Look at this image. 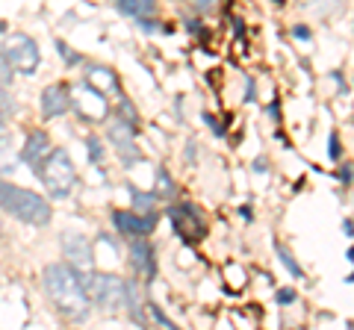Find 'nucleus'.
<instances>
[{
    "mask_svg": "<svg viewBox=\"0 0 354 330\" xmlns=\"http://www.w3.org/2000/svg\"><path fill=\"white\" fill-rule=\"evenodd\" d=\"M42 289L47 295V301L54 304V309L65 322L80 325L92 313V301L83 286V274L71 268L68 263H51L42 272Z\"/></svg>",
    "mask_w": 354,
    "mask_h": 330,
    "instance_id": "f257e3e1",
    "label": "nucleus"
},
{
    "mask_svg": "<svg viewBox=\"0 0 354 330\" xmlns=\"http://www.w3.org/2000/svg\"><path fill=\"white\" fill-rule=\"evenodd\" d=\"M0 209L30 227H45L54 218V207L45 195H36L24 186L9 183V180H0Z\"/></svg>",
    "mask_w": 354,
    "mask_h": 330,
    "instance_id": "f03ea898",
    "label": "nucleus"
},
{
    "mask_svg": "<svg viewBox=\"0 0 354 330\" xmlns=\"http://www.w3.org/2000/svg\"><path fill=\"white\" fill-rule=\"evenodd\" d=\"M83 286L88 292V301L97 307L101 313H118L124 309V298H127V280L118 274H106V272H83Z\"/></svg>",
    "mask_w": 354,
    "mask_h": 330,
    "instance_id": "7ed1b4c3",
    "label": "nucleus"
},
{
    "mask_svg": "<svg viewBox=\"0 0 354 330\" xmlns=\"http://www.w3.org/2000/svg\"><path fill=\"white\" fill-rule=\"evenodd\" d=\"M38 180H42V186L47 189V195L51 198L65 201V198L74 192V186H77V168L71 163V154H68L65 148H54V151L47 154V159H45L42 172H38Z\"/></svg>",
    "mask_w": 354,
    "mask_h": 330,
    "instance_id": "20e7f679",
    "label": "nucleus"
},
{
    "mask_svg": "<svg viewBox=\"0 0 354 330\" xmlns=\"http://www.w3.org/2000/svg\"><path fill=\"white\" fill-rule=\"evenodd\" d=\"M0 51L6 54L9 65L15 68V74H21V77H33L38 71V65H42V51H38L36 38L27 36V33L6 36V42Z\"/></svg>",
    "mask_w": 354,
    "mask_h": 330,
    "instance_id": "39448f33",
    "label": "nucleus"
},
{
    "mask_svg": "<svg viewBox=\"0 0 354 330\" xmlns=\"http://www.w3.org/2000/svg\"><path fill=\"white\" fill-rule=\"evenodd\" d=\"M165 215L172 218L174 233L180 236L186 245H195L206 236V224L201 218V209L195 204H172L169 209H165Z\"/></svg>",
    "mask_w": 354,
    "mask_h": 330,
    "instance_id": "423d86ee",
    "label": "nucleus"
},
{
    "mask_svg": "<svg viewBox=\"0 0 354 330\" xmlns=\"http://www.w3.org/2000/svg\"><path fill=\"white\" fill-rule=\"evenodd\" d=\"M106 139H110V145L115 148V154L118 159H121V165H136V163H142V151H139V145H136V127L133 124H127V121H113L110 127H106Z\"/></svg>",
    "mask_w": 354,
    "mask_h": 330,
    "instance_id": "0eeeda50",
    "label": "nucleus"
},
{
    "mask_svg": "<svg viewBox=\"0 0 354 330\" xmlns=\"http://www.w3.org/2000/svg\"><path fill=\"white\" fill-rule=\"evenodd\" d=\"M59 248H62V257L65 263L77 268V272H92L95 268V251H92V242L83 236V233H74V230H65L59 236Z\"/></svg>",
    "mask_w": 354,
    "mask_h": 330,
    "instance_id": "6e6552de",
    "label": "nucleus"
},
{
    "mask_svg": "<svg viewBox=\"0 0 354 330\" xmlns=\"http://www.w3.org/2000/svg\"><path fill=\"white\" fill-rule=\"evenodd\" d=\"M113 224L121 236H151L156 230V213H130V209H115Z\"/></svg>",
    "mask_w": 354,
    "mask_h": 330,
    "instance_id": "1a4fd4ad",
    "label": "nucleus"
},
{
    "mask_svg": "<svg viewBox=\"0 0 354 330\" xmlns=\"http://www.w3.org/2000/svg\"><path fill=\"white\" fill-rule=\"evenodd\" d=\"M130 268L136 272V277L145 280V283H154L156 254H154V245L148 242V236H133L130 239Z\"/></svg>",
    "mask_w": 354,
    "mask_h": 330,
    "instance_id": "9d476101",
    "label": "nucleus"
},
{
    "mask_svg": "<svg viewBox=\"0 0 354 330\" xmlns=\"http://www.w3.org/2000/svg\"><path fill=\"white\" fill-rule=\"evenodd\" d=\"M51 151H54L51 136H47L45 130H33V133L27 136V142H24V148H21V154H18V159H21V163H24L33 174H38Z\"/></svg>",
    "mask_w": 354,
    "mask_h": 330,
    "instance_id": "9b49d317",
    "label": "nucleus"
},
{
    "mask_svg": "<svg viewBox=\"0 0 354 330\" xmlns=\"http://www.w3.org/2000/svg\"><path fill=\"white\" fill-rule=\"evenodd\" d=\"M71 89H68V83H51L42 92V101H38V106H42V118L45 121H54V118H62L68 109H71Z\"/></svg>",
    "mask_w": 354,
    "mask_h": 330,
    "instance_id": "f8f14e48",
    "label": "nucleus"
},
{
    "mask_svg": "<svg viewBox=\"0 0 354 330\" xmlns=\"http://www.w3.org/2000/svg\"><path fill=\"white\" fill-rule=\"evenodd\" d=\"M86 83L97 89L101 95H121V80H118V74L113 71V68L106 65H88L86 68Z\"/></svg>",
    "mask_w": 354,
    "mask_h": 330,
    "instance_id": "ddd939ff",
    "label": "nucleus"
},
{
    "mask_svg": "<svg viewBox=\"0 0 354 330\" xmlns=\"http://www.w3.org/2000/svg\"><path fill=\"white\" fill-rule=\"evenodd\" d=\"M115 9H118V12H121L124 18H133V21H139V18L156 15V0H115Z\"/></svg>",
    "mask_w": 354,
    "mask_h": 330,
    "instance_id": "4468645a",
    "label": "nucleus"
},
{
    "mask_svg": "<svg viewBox=\"0 0 354 330\" xmlns=\"http://www.w3.org/2000/svg\"><path fill=\"white\" fill-rule=\"evenodd\" d=\"M154 195L160 198V201H172V198L177 195V183L172 180L169 168H156V180H154Z\"/></svg>",
    "mask_w": 354,
    "mask_h": 330,
    "instance_id": "2eb2a0df",
    "label": "nucleus"
},
{
    "mask_svg": "<svg viewBox=\"0 0 354 330\" xmlns=\"http://www.w3.org/2000/svg\"><path fill=\"white\" fill-rule=\"evenodd\" d=\"M127 192H130V201H133L130 209H136V213H154L156 201H160V198L154 195V189L151 192H142V189H136V186H127Z\"/></svg>",
    "mask_w": 354,
    "mask_h": 330,
    "instance_id": "dca6fc26",
    "label": "nucleus"
},
{
    "mask_svg": "<svg viewBox=\"0 0 354 330\" xmlns=\"http://www.w3.org/2000/svg\"><path fill=\"white\" fill-rule=\"evenodd\" d=\"M274 251H278V259H281V266L287 268V272H290V274H292L295 280H301V277H304V268L298 266V259H295V257H292V254H290V251H287V248H283L281 242H274Z\"/></svg>",
    "mask_w": 354,
    "mask_h": 330,
    "instance_id": "f3484780",
    "label": "nucleus"
},
{
    "mask_svg": "<svg viewBox=\"0 0 354 330\" xmlns=\"http://www.w3.org/2000/svg\"><path fill=\"white\" fill-rule=\"evenodd\" d=\"M86 151H88V163H92L95 168L104 165V142H101V136L88 133L86 136Z\"/></svg>",
    "mask_w": 354,
    "mask_h": 330,
    "instance_id": "a211bd4d",
    "label": "nucleus"
},
{
    "mask_svg": "<svg viewBox=\"0 0 354 330\" xmlns=\"http://www.w3.org/2000/svg\"><path fill=\"white\" fill-rule=\"evenodd\" d=\"M12 165H15L12 145H9V136H3V130H0V174H9Z\"/></svg>",
    "mask_w": 354,
    "mask_h": 330,
    "instance_id": "6ab92c4d",
    "label": "nucleus"
},
{
    "mask_svg": "<svg viewBox=\"0 0 354 330\" xmlns=\"http://www.w3.org/2000/svg\"><path fill=\"white\" fill-rule=\"evenodd\" d=\"M118 118H121V121H127V124H139V115H136V106L127 101L124 95H118Z\"/></svg>",
    "mask_w": 354,
    "mask_h": 330,
    "instance_id": "aec40b11",
    "label": "nucleus"
},
{
    "mask_svg": "<svg viewBox=\"0 0 354 330\" xmlns=\"http://www.w3.org/2000/svg\"><path fill=\"white\" fill-rule=\"evenodd\" d=\"M56 54L59 56H62V62H65V68H74V65H80L83 62V56L80 54H77V51H71V47H68L65 42H59V38H56Z\"/></svg>",
    "mask_w": 354,
    "mask_h": 330,
    "instance_id": "412c9836",
    "label": "nucleus"
},
{
    "mask_svg": "<svg viewBox=\"0 0 354 330\" xmlns=\"http://www.w3.org/2000/svg\"><path fill=\"white\" fill-rule=\"evenodd\" d=\"M295 301H298V292H295L292 286H283V289L274 292V304H278V307H292Z\"/></svg>",
    "mask_w": 354,
    "mask_h": 330,
    "instance_id": "4be33fe9",
    "label": "nucleus"
},
{
    "mask_svg": "<svg viewBox=\"0 0 354 330\" xmlns=\"http://www.w3.org/2000/svg\"><path fill=\"white\" fill-rule=\"evenodd\" d=\"M148 316H151V322H156L160 327H174V322H172V318L163 313L160 304H154V301H148Z\"/></svg>",
    "mask_w": 354,
    "mask_h": 330,
    "instance_id": "5701e85b",
    "label": "nucleus"
},
{
    "mask_svg": "<svg viewBox=\"0 0 354 330\" xmlns=\"http://www.w3.org/2000/svg\"><path fill=\"white\" fill-rule=\"evenodd\" d=\"M12 77H15V68L9 65L6 54L0 51V86H9V83H12Z\"/></svg>",
    "mask_w": 354,
    "mask_h": 330,
    "instance_id": "b1692460",
    "label": "nucleus"
},
{
    "mask_svg": "<svg viewBox=\"0 0 354 330\" xmlns=\"http://www.w3.org/2000/svg\"><path fill=\"white\" fill-rule=\"evenodd\" d=\"M337 180H340L342 186H351L354 183V165L351 163H342V168L337 172Z\"/></svg>",
    "mask_w": 354,
    "mask_h": 330,
    "instance_id": "393cba45",
    "label": "nucleus"
},
{
    "mask_svg": "<svg viewBox=\"0 0 354 330\" xmlns=\"http://www.w3.org/2000/svg\"><path fill=\"white\" fill-rule=\"evenodd\" d=\"M257 101V83H254V77L245 80V104H254Z\"/></svg>",
    "mask_w": 354,
    "mask_h": 330,
    "instance_id": "a878e982",
    "label": "nucleus"
},
{
    "mask_svg": "<svg viewBox=\"0 0 354 330\" xmlns=\"http://www.w3.org/2000/svg\"><path fill=\"white\" fill-rule=\"evenodd\" d=\"M292 36L301 38V42H310V38H313V30H310L307 24H295V27H292Z\"/></svg>",
    "mask_w": 354,
    "mask_h": 330,
    "instance_id": "bb28decb",
    "label": "nucleus"
},
{
    "mask_svg": "<svg viewBox=\"0 0 354 330\" xmlns=\"http://www.w3.org/2000/svg\"><path fill=\"white\" fill-rule=\"evenodd\" d=\"M328 156L331 159H340V136L337 133L328 136Z\"/></svg>",
    "mask_w": 354,
    "mask_h": 330,
    "instance_id": "cd10ccee",
    "label": "nucleus"
},
{
    "mask_svg": "<svg viewBox=\"0 0 354 330\" xmlns=\"http://www.w3.org/2000/svg\"><path fill=\"white\" fill-rule=\"evenodd\" d=\"M192 3H195L198 12H213V9L219 6V0H192Z\"/></svg>",
    "mask_w": 354,
    "mask_h": 330,
    "instance_id": "c85d7f7f",
    "label": "nucleus"
},
{
    "mask_svg": "<svg viewBox=\"0 0 354 330\" xmlns=\"http://www.w3.org/2000/svg\"><path fill=\"white\" fill-rule=\"evenodd\" d=\"M266 113H269V118H274V121H281V101H278V97L266 106Z\"/></svg>",
    "mask_w": 354,
    "mask_h": 330,
    "instance_id": "c756f323",
    "label": "nucleus"
},
{
    "mask_svg": "<svg viewBox=\"0 0 354 330\" xmlns=\"http://www.w3.org/2000/svg\"><path fill=\"white\" fill-rule=\"evenodd\" d=\"M139 27L145 30V33H154V30H160V24L154 21V15H151V18H139Z\"/></svg>",
    "mask_w": 354,
    "mask_h": 330,
    "instance_id": "7c9ffc66",
    "label": "nucleus"
},
{
    "mask_svg": "<svg viewBox=\"0 0 354 330\" xmlns=\"http://www.w3.org/2000/svg\"><path fill=\"white\" fill-rule=\"evenodd\" d=\"M186 159H189V165H195V139H189V145H186Z\"/></svg>",
    "mask_w": 354,
    "mask_h": 330,
    "instance_id": "2f4dec72",
    "label": "nucleus"
},
{
    "mask_svg": "<svg viewBox=\"0 0 354 330\" xmlns=\"http://www.w3.org/2000/svg\"><path fill=\"white\" fill-rule=\"evenodd\" d=\"M254 172H257V174H263V172H266V159H263V156L254 159Z\"/></svg>",
    "mask_w": 354,
    "mask_h": 330,
    "instance_id": "473e14b6",
    "label": "nucleus"
},
{
    "mask_svg": "<svg viewBox=\"0 0 354 330\" xmlns=\"http://www.w3.org/2000/svg\"><path fill=\"white\" fill-rule=\"evenodd\" d=\"M239 215L245 218V222H251V218H254V213H251V207H248V204H245V207H239Z\"/></svg>",
    "mask_w": 354,
    "mask_h": 330,
    "instance_id": "72a5a7b5",
    "label": "nucleus"
},
{
    "mask_svg": "<svg viewBox=\"0 0 354 330\" xmlns=\"http://www.w3.org/2000/svg\"><path fill=\"white\" fill-rule=\"evenodd\" d=\"M233 30H236V36H242V33H245V24H242V18H233Z\"/></svg>",
    "mask_w": 354,
    "mask_h": 330,
    "instance_id": "f704fd0d",
    "label": "nucleus"
},
{
    "mask_svg": "<svg viewBox=\"0 0 354 330\" xmlns=\"http://www.w3.org/2000/svg\"><path fill=\"white\" fill-rule=\"evenodd\" d=\"M342 230H346V236H354V222H351V218L342 222Z\"/></svg>",
    "mask_w": 354,
    "mask_h": 330,
    "instance_id": "c9c22d12",
    "label": "nucleus"
},
{
    "mask_svg": "<svg viewBox=\"0 0 354 330\" xmlns=\"http://www.w3.org/2000/svg\"><path fill=\"white\" fill-rule=\"evenodd\" d=\"M189 30H192V33H198V30H201V24H198V18H189Z\"/></svg>",
    "mask_w": 354,
    "mask_h": 330,
    "instance_id": "e433bc0d",
    "label": "nucleus"
},
{
    "mask_svg": "<svg viewBox=\"0 0 354 330\" xmlns=\"http://www.w3.org/2000/svg\"><path fill=\"white\" fill-rule=\"evenodd\" d=\"M3 127H6V113L0 109V130H3Z\"/></svg>",
    "mask_w": 354,
    "mask_h": 330,
    "instance_id": "4c0bfd02",
    "label": "nucleus"
},
{
    "mask_svg": "<svg viewBox=\"0 0 354 330\" xmlns=\"http://www.w3.org/2000/svg\"><path fill=\"white\" fill-rule=\"evenodd\" d=\"M346 259H349V263H354V245L349 248V254H346Z\"/></svg>",
    "mask_w": 354,
    "mask_h": 330,
    "instance_id": "58836bf2",
    "label": "nucleus"
},
{
    "mask_svg": "<svg viewBox=\"0 0 354 330\" xmlns=\"http://www.w3.org/2000/svg\"><path fill=\"white\" fill-rule=\"evenodd\" d=\"M346 283H354V272H351V274L346 277Z\"/></svg>",
    "mask_w": 354,
    "mask_h": 330,
    "instance_id": "ea45409f",
    "label": "nucleus"
},
{
    "mask_svg": "<svg viewBox=\"0 0 354 330\" xmlns=\"http://www.w3.org/2000/svg\"><path fill=\"white\" fill-rule=\"evenodd\" d=\"M0 236H3V224H0Z\"/></svg>",
    "mask_w": 354,
    "mask_h": 330,
    "instance_id": "a19ab883",
    "label": "nucleus"
}]
</instances>
